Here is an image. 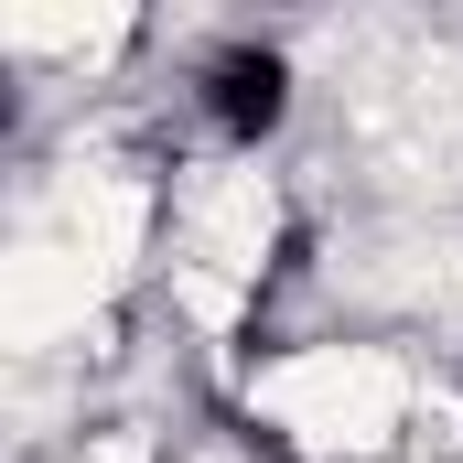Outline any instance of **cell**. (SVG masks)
Masks as SVG:
<instances>
[{"label": "cell", "instance_id": "cell-1", "mask_svg": "<svg viewBox=\"0 0 463 463\" xmlns=\"http://www.w3.org/2000/svg\"><path fill=\"white\" fill-rule=\"evenodd\" d=\"M291 109H302V76H291V54L259 43V33H227V43H205V54L184 65V118H194V140L227 151V162H259V151L291 129Z\"/></svg>", "mask_w": 463, "mask_h": 463}]
</instances>
